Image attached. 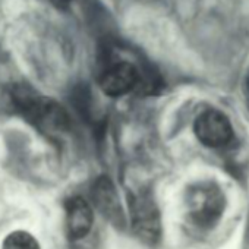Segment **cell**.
I'll return each instance as SVG.
<instances>
[{"instance_id":"1","label":"cell","mask_w":249,"mask_h":249,"mask_svg":"<svg viewBox=\"0 0 249 249\" xmlns=\"http://www.w3.org/2000/svg\"><path fill=\"white\" fill-rule=\"evenodd\" d=\"M12 97L24 117L36 128L49 134H60L68 129V116L56 101L46 98L27 85L17 87Z\"/></svg>"},{"instance_id":"2","label":"cell","mask_w":249,"mask_h":249,"mask_svg":"<svg viewBox=\"0 0 249 249\" xmlns=\"http://www.w3.org/2000/svg\"><path fill=\"white\" fill-rule=\"evenodd\" d=\"M189 220L199 229L214 227L226 208V198L221 189L213 182L192 185L185 196Z\"/></svg>"},{"instance_id":"3","label":"cell","mask_w":249,"mask_h":249,"mask_svg":"<svg viewBox=\"0 0 249 249\" xmlns=\"http://www.w3.org/2000/svg\"><path fill=\"white\" fill-rule=\"evenodd\" d=\"M131 226L137 237L147 243L156 245L161 236V220L157 204L150 192L141 191L129 198Z\"/></svg>"},{"instance_id":"4","label":"cell","mask_w":249,"mask_h":249,"mask_svg":"<svg viewBox=\"0 0 249 249\" xmlns=\"http://www.w3.org/2000/svg\"><path fill=\"white\" fill-rule=\"evenodd\" d=\"M196 138L210 148L226 147L233 140V128L227 116L218 110L210 108L202 111L195 120Z\"/></svg>"},{"instance_id":"5","label":"cell","mask_w":249,"mask_h":249,"mask_svg":"<svg viewBox=\"0 0 249 249\" xmlns=\"http://www.w3.org/2000/svg\"><path fill=\"white\" fill-rule=\"evenodd\" d=\"M91 198L97 207V210L114 226L124 227L126 224V217H124L119 194L108 178H100L94 183L91 189Z\"/></svg>"},{"instance_id":"6","label":"cell","mask_w":249,"mask_h":249,"mask_svg":"<svg viewBox=\"0 0 249 249\" xmlns=\"http://www.w3.org/2000/svg\"><path fill=\"white\" fill-rule=\"evenodd\" d=\"M138 82L140 71L128 62H119L104 71L100 79V87L104 94L120 97L137 88Z\"/></svg>"},{"instance_id":"7","label":"cell","mask_w":249,"mask_h":249,"mask_svg":"<svg viewBox=\"0 0 249 249\" xmlns=\"http://www.w3.org/2000/svg\"><path fill=\"white\" fill-rule=\"evenodd\" d=\"M92 208L84 198L73 196L66 202V230L71 239L85 237L92 227Z\"/></svg>"},{"instance_id":"8","label":"cell","mask_w":249,"mask_h":249,"mask_svg":"<svg viewBox=\"0 0 249 249\" xmlns=\"http://www.w3.org/2000/svg\"><path fill=\"white\" fill-rule=\"evenodd\" d=\"M2 249H40V245L28 231L17 230L6 236Z\"/></svg>"},{"instance_id":"9","label":"cell","mask_w":249,"mask_h":249,"mask_svg":"<svg viewBox=\"0 0 249 249\" xmlns=\"http://www.w3.org/2000/svg\"><path fill=\"white\" fill-rule=\"evenodd\" d=\"M246 87H248V91H249V75H248V78H246Z\"/></svg>"}]
</instances>
